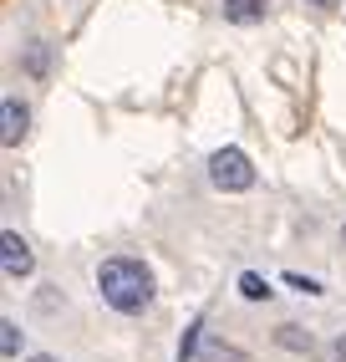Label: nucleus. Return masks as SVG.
<instances>
[{"label": "nucleus", "mask_w": 346, "mask_h": 362, "mask_svg": "<svg viewBox=\"0 0 346 362\" xmlns=\"http://www.w3.org/2000/svg\"><path fill=\"white\" fill-rule=\"evenodd\" d=\"M219 11H225L229 26H260L265 11H270V0H219Z\"/></svg>", "instance_id": "nucleus-5"}, {"label": "nucleus", "mask_w": 346, "mask_h": 362, "mask_svg": "<svg viewBox=\"0 0 346 362\" xmlns=\"http://www.w3.org/2000/svg\"><path fill=\"white\" fill-rule=\"evenodd\" d=\"M239 296H244V301H270L275 291H270V281H265L260 271H244V276H239Z\"/></svg>", "instance_id": "nucleus-7"}, {"label": "nucleus", "mask_w": 346, "mask_h": 362, "mask_svg": "<svg viewBox=\"0 0 346 362\" xmlns=\"http://www.w3.org/2000/svg\"><path fill=\"white\" fill-rule=\"evenodd\" d=\"M331 352H336V362H346V332L336 337V347H331Z\"/></svg>", "instance_id": "nucleus-13"}, {"label": "nucleus", "mask_w": 346, "mask_h": 362, "mask_svg": "<svg viewBox=\"0 0 346 362\" xmlns=\"http://www.w3.org/2000/svg\"><path fill=\"white\" fill-rule=\"evenodd\" d=\"M209 184L225 189V194H244V189L255 184V163L239 148H214L209 153Z\"/></svg>", "instance_id": "nucleus-2"}, {"label": "nucleus", "mask_w": 346, "mask_h": 362, "mask_svg": "<svg viewBox=\"0 0 346 362\" xmlns=\"http://www.w3.org/2000/svg\"><path fill=\"white\" fill-rule=\"evenodd\" d=\"M199 332H204V322H193V327L184 332V342H179V362H193V352H199Z\"/></svg>", "instance_id": "nucleus-10"}, {"label": "nucleus", "mask_w": 346, "mask_h": 362, "mask_svg": "<svg viewBox=\"0 0 346 362\" xmlns=\"http://www.w3.org/2000/svg\"><path fill=\"white\" fill-rule=\"evenodd\" d=\"M209 362H250V357L234 352V347H214V352H209Z\"/></svg>", "instance_id": "nucleus-12"}, {"label": "nucleus", "mask_w": 346, "mask_h": 362, "mask_svg": "<svg viewBox=\"0 0 346 362\" xmlns=\"http://www.w3.org/2000/svg\"><path fill=\"white\" fill-rule=\"evenodd\" d=\"M26 71H31V77L46 71V46H31V52H26Z\"/></svg>", "instance_id": "nucleus-11"}, {"label": "nucleus", "mask_w": 346, "mask_h": 362, "mask_svg": "<svg viewBox=\"0 0 346 362\" xmlns=\"http://www.w3.org/2000/svg\"><path fill=\"white\" fill-rule=\"evenodd\" d=\"M97 291H102V301L112 311H122V317H143V311L153 306V271L133 255H112V260L97 265Z\"/></svg>", "instance_id": "nucleus-1"}, {"label": "nucleus", "mask_w": 346, "mask_h": 362, "mask_svg": "<svg viewBox=\"0 0 346 362\" xmlns=\"http://www.w3.org/2000/svg\"><path fill=\"white\" fill-rule=\"evenodd\" d=\"M275 342H280L285 352H301V357H311V352H316V337H311V332H301V327H280V332H275Z\"/></svg>", "instance_id": "nucleus-6"}, {"label": "nucleus", "mask_w": 346, "mask_h": 362, "mask_svg": "<svg viewBox=\"0 0 346 362\" xmlns=\"http://www.w3.org/2000/svg\"><path fill=\"white\" fill-rule=\"evenodd\" d=\"M285 286H290V291H301V296H321V281L301 276V271H285Z\"/></svg>", "instance_id": "nucleus-9"}, {"label": "nucleus", "mask_w": 346, "mask_h": 362, "mask_svg": "<svg viewBox=\"0 0 346 362\" xmlns=\"http://www.w3.org/2000/svg\"><path fill=\"white\" fill-rule=\"evenodd\" d=\"M26 133H31V112L20 107L16 98H6V103H0V143H6V148H16Z\"/></svg>", "instance_id": "nucleus-4"}, {"label": "nucleus", "mask_w": 346, "mask_h": 362, "mask_svg": "<svg viewBox=\"0 0 346 362\" xmlns=\"http://www.w3.org/2000/svg\"><path fill=\"white\" fill-rule=\"evenodd\" d=\"M341 245H346V225H341Z\"/></svg>", "instance_id": "nucleus-16"}, {"label": "nucleus", "mask_w": 346, "mask_h": 362, "mask_svg": "<svg viewBox=\"0 0 346 362\" xmlns=\"http://www.w3.org/2000/svg\"><path fill=\"white\" fill-rule=\"evenodd\" d=\"M316 6H336V0H316Z\"/></svg>", "instance_id": "nucleus-15"}, {"label": "nucleus", "mask_w": 346, "mask_h": 362, "mask_svg": "<svg viewBox=\"0 0 346 362\" xmlns=\"http://www.w3.org/2000/svg\"><path fill=\"white\" fill-rule=\"evenodd\" d=\"M0 352H6V362H16V352H20V327L11 317L0 322Z\"/></svg>", "instance_id": "nucleus-8"}, {"label": "nucleus", "mask_w": 346, "mask_h": 362, "mask_svg": "<svg viewBox=\"0 0 346 362\" xmlns=\"http://www.w3.org/2000/svg\"><path fill=\"white\" fill-rule=\"evenodd\" d=\"M0 271H6L11 281H31L36 255H31V245H26V235H16V230L0 235Z\"/></svg>", "instance_id": "nucleus-3"}, {"label": "nucleus", "mask_w": 346, "mask_h": 362, "mask_svg": "<svg viewBox=\"0 0 346 362\" xmlns=\"http://www.w3.org/2000/svg\"><path fill=\"white\" fill-rule=\"evenodd\" d=\"M31 362H56V357H46V352H36V357H31Z\"/></svg>", "instance_id": "nucleus-14"}]
</instances>
